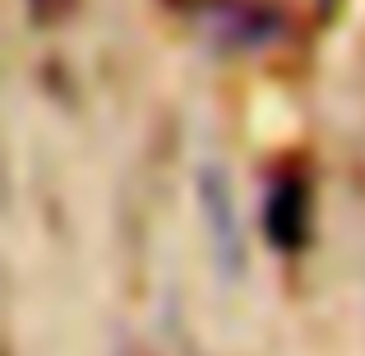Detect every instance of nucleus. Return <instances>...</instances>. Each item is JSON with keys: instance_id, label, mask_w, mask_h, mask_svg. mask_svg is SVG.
<instances>
[{"instance_id": "obj_1", "label": "nucleus", "mask_w": 365, "mask_h": 356, "mask_svg": "<svg viewBox=\"0 0 365 356\" xmlns=\"http://www.w3.org/2000/svg\"><path fill=\"white\" fill-rule=\"evenodd\" d=\"M319 5H324V0H319Z\"/></svg>"}]
</instances>
